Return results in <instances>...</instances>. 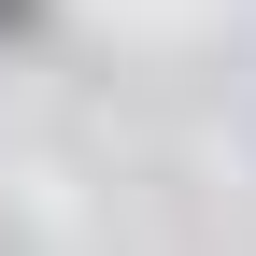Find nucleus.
<instances>
[{
    "label": "nucleus",
    "mask_w": 256,
    "mask_h": 256,
    "mask_svg": "<svg viewBox=\"0 0 256 256\" xmlns=\"http://www.w3.org/2000/svg\"><path fill=\"white\" fill-rule=\"evenodd\" d=\"M28 28H43V0H0V43H28Z\"/></svg>",
    "instance_id": "nucleus-1"
}]
</instances>
